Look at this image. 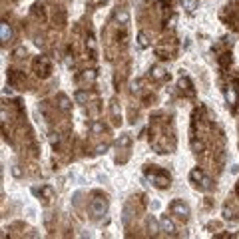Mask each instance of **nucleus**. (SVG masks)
<instances>
[{
	"instance_id": "f257e3e1",
	"label": "nucleus",
	"mask_w": 239,
	"mask_h": 239,
	"mask_svg": "<svg viewBox=\"0 0 239 239\" xmlns=\"http://www.w3.org/2000/svg\"><path fill=\"white\" fill-rule=\"evenodd\" d=\"M92 211H94V215H104V211H106L104 199H94L92 201Z\"/></svg>"
},
{
	"instance_id": "f03ea898",
	"label": "nucleus",
	"mask_w": 239,
	"mask_h": 239,
	"mask_svg": "<svg viewBox=\"0 0 239 239\" xmlns=\"http://www.w3.org/2000/svg\"><path fill=\"white\" fill-rule=\"evenodd\" d=\"M171 209H173V213H177V215H182V217H185L187 213H189L187 205H183L182 201H175V203L171 205Z\"/></svg>"
},
{
	"instance_id": "7ed1b4c3",
	"label": "nucleus",
	"mask_w": 239,
	"mask_h": 239,
	"mask_svg": "<svg viewBox=\"0 0 239 239\" xmlns=\"http://www.w3.org/2000/svg\"><path fill=\"white\" fill-rule=\"evenodd\" d=\"M10 36H12L10 26H8V24H2V26H0V38H2V42H8Z\"/></svg>"
},
{
	"instance_id": "20e7f679",
	"label": "nucleus",
	"mask_w": 239,
	"mask_h": 239,
	"mask_svg": "<svg viewBox=\"0 0 239 239\" xmlns=\"http://www.w3.org/2000/svg\"><path fill=\"white\" fill-rule=\"evenodd\" d=\"M159 225H161V229H163V231H168V233H173V231H175L173 223H171V221L168 219V217H163V219L159 221Z\"/></svg>"
},
{
	"instance_id": "39448f33",
	"label": "nucleus",
	"mask_w": 239,
	"mask_h": 239,
	"mask_svg": "<svg viewBox=\"0 0 239 239\" xmlns=\"http://www.w3.org/2000/svg\"><path fill=\"white\" fill-rule=\"evenodd\" d=\"M163 72H165V70L161 68V66H153V68H151V74H153V78H156V80L163 78Z\"/></svg>"
},
{
	"instance_id": "423d86ee",
	"label": "nucleus",
	"mask_w": 239,
	"mask_h": 239,
	"mask_svg": "<svg viewBox=\"0 0 239 239\" xmlns=\"http://www.w3.org/2000/svg\"><path fill=\"white\" fill-rule=\"evenodd\" d=\"M137 44H139V48H148L149 46V40L146 34H137Z\"/></svg>"
},
{
	"instance_id": "0eeeda50",
	"label": "nucleus",
	"mask_w": 239,
	"mask_h": 239,
	"mask_svg": "<svg viewBox=\"0 0 239 239\" xmlns=\"http://www.w3.org/2000/svg\"><path fill=\"white\" fill-rule=\"evenodd\" d=\"M116 20H118V22H122V24H128L130 14H128V12H118V14H116Z\"/></svg>"
},
{
	"instance_id": "6e6552de",
	"label": "nucleus",
	"mask_w": 239,
	"mask_h": 239,
	"mask_svg": "<svg viewBox=\"0 0 239 239\" xmlns=\"http://www.w3.org/2000/svg\"><path fill=\"white\" fill-rule=\"evenodd\" d=\"M58 100H60V108H62V110H68V108H70V102H68V98H66V96H62V94H60V96H58Z\"/></svg>"
},
{
	"instance_id": "1a4fd4ad",
	"label": "nucleus",
	"mask_w": 239,
	"mask_h": 239,
	"mask_svg": "<svg viewBox=\"0 0 239 239\" xmlns=\"http://www.w3.org/2000/svg\"><path fill=\"white\" fill-rule=\"evenodd\" d=\"M130 144V136L128 134H124L122 137H118V142H116V146H128Z\"/></svg>"
},
{
	"instance_id": "9d476101",
	"label": "nucleus",
	"mask_w": 239,
	"mask_h": 239,
	"mask_svg": "<svg viewBox=\"0 0 239 239\" xmlns=\"http://www.w3.org/2000/svg\"><path fill=\"white\" fill-rule=\"evenodd\" d=\"M182 4H183V6H185L189 12L195 10V0H182Z\"/></svg>"
},
{
	"instance_id": "9b49d317",
	"label": "nucleus",
	"mask_w": 239,
	"mask_h": 239,
	"mask_svg": "<svg viewBox=\"0 0 239 239\" xmlns=\"http://www.w3.org/2000/svg\"><path fill=\"white\" fill-rule=\"evenodd\" d=\"M86 100H88V94H86V92H78V94H76V102L78 104H84Z\"/></svg>"
},
{
	"instance_id": "f8f14e48",
	"label": "nucleus",
	"mask_w": 239,
	"mask_h": 239,
	"mask_svg": "<svg viewBox=\"0 0 239 239\" xmlns=\"http://www.w3.org/2000/svg\"><path fill=\"white\" fill-rule=\"evenodd\" d=\"M191 179H203V173H201V171H197V170H193V171H191Z\"/></svg>"
},
{
	"instance_id": "ddd939ff",
	"label": "nucleus",
	"mask_w": 239,
	"mask_h": 239,
	"mask_svg": "<svg viewBox=\"0 0 239 239\" xmlns=\"http://www.w3.org/2000/svg\"><path fill=\"white\" fill-rule=\"evenodd\" d=\"M102 130H104L102 124H94V125H92V132H96V134H98V132H102Z\"/></svg>"
},
{
	"instance_id": "4468645a",
	"label": "nucleus",
	"mask_w": 239,
	"mask_h": 239,
	"mask_svg": "<svg viewBox=\"0 0 239 239\" xmlns=\"http://www.w3.org/2000/svg\"><path fill=\"white\" fill-rule=\"evenodd\" d=\"M227 100H229L231 104L235 102V92H233V90H229V92H227Z\"/></svg>"
},
{
	"instance_id": "2eb2a0df",
	"label": "nucleus",
	"mask_w": 239,
	"mask_h": 239,
	"mask_svg": "<svg viewBox=\"0 0 239 239\" xmlns=\"http://www.w3.org/2000/svg\"><path fill=\"white\" fill-rule=\"evenodd\" d=\"M108 151V146H98V149H96V153H106Z\"/></svg>"
},
{
	"instance_id": "dca6fc26",
	"label": "nucleus",
	"mask_w": 239,
	"mask_h": 239,
	"mask_svg": "<svg viewBox=\"0 0 239 239\" xmlns=\"http://www.w3.org/2000/svg\"><path fill=\"white\" fill-rule=\"evenodd\" d=\"M149 229H153V231H156V229H158V223H156V221H153V219H149Z\"/></svg>"
},
{
	"instance_id": "f3484780",
	"label": "nucleus",
	"mask_w": 239,
	"mask_h": 239,
	"mask_svg": "<svg viewBox=\"0 0 239 239\" xmlns=\"http://www.w3.org/2000/svg\"><path fill=\"white\" fill-rule=\"evenodd\" d=\"M12 173H14L16 177H20V175H22V173H20V170H18V168H12Z\"/></svg>"
},
{
	"instance_id": "a211bd4d",
	"label": "nucleus",
	"mask_w": 239,
	"mask_h": 239,
	"mask_svg": "<svg viewBox=\"0 0 239 239\" xmlns=\"http://www.w3.org/2000/svg\"><path fill=\"white\" fill-rule=\"evenodd\" d=\"M104 2H106V0H104Z\"/></svg>"
}]
</instances>
